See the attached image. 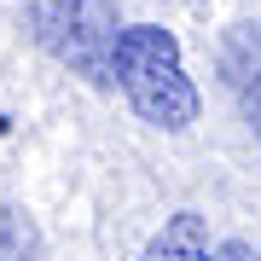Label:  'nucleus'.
I'll list each match as a JSON object with an SVG mask.
<instances>
[{
    "label": "nucleus",
    "instance_id": "nucleus-1",
    "mask_svg": "<svg viewBox=\"0 0 261 261\" xmlns=\"http://www.w3.org/2000/svg\"><path fill=\"white\" fill-rule=\"evenodd\" d=\"M111 75L128 93L134 116L163 134H186L197 122V111H203V99H197V87L186 75V58H180V35L163 23H122Z\"/></svg>",
    "mask_w": 261,
    "mask_h": 261
},
{
    "label": "nucleus",
    "instance_id": "nucleus-2",
    "mask_svg": "<svg viewBox=\"0 0 261 261\" xmlns=\"http://www.w3.org/2000/svg\"><path fill=\"white\" fill-rule=\"evenodd\" d=\"M35 35L87 82H111V53L122 35L116 0H35Z\"/></svg>",
    "mask_w": 261,
    "mask_h": 261
},
{
    "label": "nucleus",
    "instance_id": "nucleus-3",
    "mask_svg": "<svg viewBox=\"0 0 261 261\" xmlns=\"http://www.w3.org/2000/svg\"><path fill=\"white\" fill-rule=\"evenodd\" d=\"M140 261H215L203 215H197V209H180V215H168V221L157 226V232H151V244L140 250Z\"/></svg>",
    "mask_w": 261,
    "mask_h": 261
},
{
    "label": "nucleus",
    "instance_id": "nucleus-4",
    "mask_svg": "<svg viewBox=\"0 0 261 261\" xmlns=\"http://www.w3.org/2000/svg\"><path fill=\"white\" fill-rule=\"evenodd\" d=\"M215 261H261V250L244 238H226V244H215Z\"/></svg>",
    "mask_w": 261,
    "mask_h": 261
},
{
    "label": "nucleus",
    "instance_id": "nucleus-5",
    "mask_svg": "<svg viewBox=\"0 0 261 261\" xmlns=\"http://www.w3.org/2000/svg\"><path fill=\"white\" fill-rule=\"evenodd\" d=\"M244 116H250V128L261 134V75H255V87L244 93Z\"/></svg>",
    "mask_w": 261,
    "mask_h": 261
}]
</instances>
